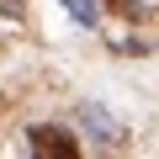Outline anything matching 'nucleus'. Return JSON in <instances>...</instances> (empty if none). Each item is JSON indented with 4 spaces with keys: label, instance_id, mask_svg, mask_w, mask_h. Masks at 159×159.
<instances>
[{
    "label": "nucleus",
    "instance_id": "nucleus-1",
    "mask_svg": "<svg viewBox=\"0 0 159 159\" xmlns=\"http://www.w3.org/2000/svg\"><path fill=\"white\" fill-rule=\"evenodd\" d=\"M27 148H32V159H80V138L58 122H37L27 133Z\"/></svg>",
    "mask_w": 159,
    "mask_h": 159
},
{
    "label": "nucleus",
    "instance_id": "nucleus-2",
    "mask_svg": "<svg viewBox=\"0 0 159 159\" xmlns=\"http://www.w3.org/2000/svg\"><path fill=\"white\" fill-rule=\"evenodd\" d=\"M80 122H85V133L96 138V148H101V154H117V148L127 143L122 122H117L106 106H96V101H85V106H80Z\"/></svg>",
    "mask_w": 159,
    "mask_h": 159
},
{
    "label": "nucleus",
    "instance_id": "nucleus-3",
    "mask_svg": "<svg viewBox=\"0 0 159 159\" xmlns=\"http://www.w3.org/2000/svg\"><path fill=\"white\" fill-rule=\"evenodd\" d=\"M69 16H74L80 27H96V21H101V6H90V0H74V6H69Z\"/></svg>",
    "mask_w": 159,
    "mask_h": 159
}]
</instances>
